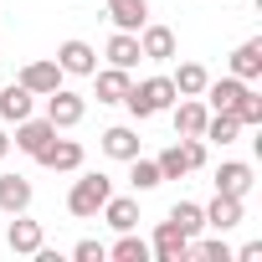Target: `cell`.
I'll list each match as a JSON object with an SVG mask.
<instances>
[{
  "label": "cell",
  "instance_id": "8992f818",
  "mask_svg": "<svg viewBox=\"0 0 262 262\" xmlns=\"http://www.w3.org/2000/svg\"><path fill=\"white\" fill-rule=\"evenodd\" d=\"M57 67L72 72V77H93V72H98V52H93L88 41H62V47H57Z\"/></svg>",
  "mask_w": 262,
  "mask_h": 262
},
{
  "label": "cell",
  "instance_id": "cb8c5ba5",
  "mask_svg": "<svg viewBox=\"0 0 262 262\" xmlns=\"http://www.w3.org/2000/svg\"><path fill=\"white\" fill-rule=\"evenodd\" d=\"M170 82H175V93H180V98H201L211 77H206V67H201V62H185V67H180Z\"/></svg>",
  "mask_w": 262,
  "mask_h": 262
},
{
  "label": "cell",
  "instance_id": "30bf717a",
  "mask_svg": "<svg viewBox=\"0 0 262 262\" xmlns=\"http://www.w3.org/2000/svg\"><path fill=\"white\" fill-rule=\"evenodd\" d=\"M201 211H206V226H211V231H231V226H242V195H221V190H216V201L201 206Z\"/></svg>",
  "mask_w": 262,
  "mask_h": 262
},
{
  "label": "cell",
  "instance_id": "52a82bcc",
  "mask_svg": "<svg viewBox=\"0 0 262 262\" xmlns=\"http://www.w3.org/2000/svg\"><path fill=\"white\" fill-rule=\"evenodd\" d=\"M16 82H21L26 93H36V98H47V93H57V88H62V67H57V62H26Z\"/></svg>",
  "mask_w": 262,
  "mask_h": 262
},
{
  "label": "cell",
  "instance_id": "f546056e",
  "mask_svg": "<svg viewBox=\"0 0 262 262\" xmlns=\"http://www.w3.org/2000/svg\"><path fill=\"white\" fill-rule=\"evenodd\" d=\"M190 257H206V262H231V247L216 236V242H201V247H190Z\"/></svg>",
  "mask_w": 262,
  "mask_h": 262
},
{
  "label": "cell",
  "instance_id": "5b68a950",
  "mask_svg": "<svg viewBox=\"0 0 262 262\" xmlns=\"http://www.w3.org/2000/svg\"><path fill=\"white\" fill-rule=\"evenodd\" d=\"M149 252H155L160 262H185V257H190V236H185L175 221H160V226H155V247H149Z\"/></svg>",
  "mask_w": 262,
  "mask_h": 262
},
{
  "label": "cell",
  "instance_id": "7a4b0ae2",
  "mask_svg": "<svg viewBox=\"0 0 262 262\" xmlns=\"http://www.w3.org/2000/svg\"><path fill=\"white\" fill-rule=\"evenodd\" d=\"M108 195H113V180H108V175H82V180L67 190V211L88 221V216H98V211H103V201H108Z\"/></svg>",
  "mask_w": 262,
  "mask_h": 262
},
{
  "label": "cell",
  "instance_id": "1f68e13d",
  "mask_svg": "<svg viewBox=\"0 0 262 262\" xmlns=\"http://www.w3.org/2000/svg\"><path fill=\"white\" fill-rule=\"evenodd\" d=\"M257 257H262V242H247V247L236 252V262H257Z\"/></svg>",
  "mask_w": 262,
  "mask_h": 262
},
{
  "label": "cell",
  "instance_id": "6da1fadb",
  "mask_svg": "<svg viewBox=\"0 0 262 262\" xmlns=\"http://www.w3.org/2000/svg\"><path fill=\"white\" fill-rule=\"evenodd\" d=\"M175 98H180V93H175L170 77H144V82H134V88L123 93V103H128L134 118H155V113H165Z\"/></svg>",
  "mask_w": 262,
  "mask_h": 262
},
{
  "label": "cell",
  "instance_id": "f1b7e54d",
  "mask_svg": "<svg viewBox=\"0 0 262 262\" xmlns=\"http://www.w3.org/2000/svg\"><path fill=\"white\" fill-rule=\"evenodd\" d=\"M236 123H242V128H257V123H262V98H257L252 88H247L242 103H236Z\"/></svg>",
  "mask_w": 262,
  "mask_h": 262
},
{
  "label": "cell",
  "instance_id": "9c48e42d",
  "mask_svg": "<svg viewBox=\"0 0 262 262\" xmlns=\"http://www.w3.org/2000/svg\"><path fill=\"white\" fill-rule=\"evenodd\" d=\"M139 52H144V62H170L175 57V31L170 26H139Z\"/></svg>",
  "mask_w": 262,
  "mask_h": 262
},
{
  "label": "cell",
  "instance_id": "ba28073f",
  "mask_svg": "<svg viewBox=\"0 0 262 262\" xmlns=\"http://www.w3.org/2000/svg\"><path fill=\"white\" fill-rule=\"evenodd\" d=\"M52 139H57V128H52L47 118H21V123H16V149H21V155H31V160H36Z\"/></svg>",
  "mask_w": 262,
  "mask_h": 262
},
{
  "label": "cell",
  "instance_id": "4316f807",
  "mask_svg": "<svg viewBox=\"0 0 262 262\" xmlns=\"http://www.w3.org/2000/svg\"><path fill=\"white\" fill-rule=\"evenodd\" d=\"M170 221H175L185 236H195V231L206 226V211H201L195 201H175V206H170Z\"/></svg>",
  "mask_w": 262,
  "mask_h": 262
},
{
  "label": "cell",
  "instance_id": "5bb4252c",
  "mask_svg": "<svg viewBox=\"0 0 262 262\" xmlns=\"http://www.w3.org/2000/svg\"><path fill=\"white\" fill-rule=\"evenodd\" d=\"M31 206V180H21V175H0V211L6 216H21Z\"/></svg>",
  "mask_w": 262,
  "mask_h": 262
},
{
  "label": "cell",
  "instance_id": "d6a6232c",
  "mask_svg": "<svg viewBox=\"0 0 262 262\" xmlns=\"http://www.w3.org/2000/svg\"><path fill=\"white\" fill-rule=\"evenodd\" d=\"M11 155V139H6V128H0V160H6Z\"/></svg>",
  "mask_w": 262,
  "mask_h": 262
},
{
  "label": "cell",
  "instance_id": "d4e9b609",
  "mask_svg": "<svg viewBox=\"0 0 262 262\" xmlns=\"http://www.w3.org/2000/svg\"><path fill=\"white\" fill-rule=\"evenodd\" d=\"M113 262H149V242H139L134 231H118V242L108 247Z\"/></svg>",
  "mask_w": 262,
  "mask_h": 262
},
{
  "label": "cell",
  "instance_id": "ac0fdd59",
  "mask_svg": "<svg viewBox=\"0 0 262 262\" xmlns=\"http://www.w3.org/2000/svg\"><path fill=\"white\" fill-rule=\"evenodd\" d=\"M242 93H247V82H242V77H221V82H206V98H211V108H216V113H236Z\"/></svg>",
  "mask_w": 262,
  "mask_h": 262
},
{
  "label": "cell",
  "instance_id": "83f0119b",
  "mask_svg": "<svg viewBox=\"0 0 262 262\" xmlns=\"http://www.w3.org/2000/svg\"><path fill=\"white\" fill-rule=\"evenodd\" d=\"M128 165H134V175H128L134 190H155V185H160V165H155V160H139V155H134Z\"/></svg>",
  "mask_w": 262,
  "mask_h": 262
},
{
  "label": "cell",
  "instance_id": "484cf974",
  "mask_svg": "<svg viewBox=\"0 0 262 262\" xmlns=\"http://www.w3.org/2000/svg\"><path fill=\"white\" fill-rule=\"evenodd\" d=\"M236 134H242L236 113H216V118H206V128H201V139H211V144H231Z\"/></svg>",
  "mask_w": 262,
  "mask_h": 262
},
{
  "label": "cell",
  "instance_id": "4fadbf2b",
  "mask_svg": "<svg viewBox=\"0 0 262 262\" xmlns=\"http://www.w3.org/2000/svg\"><path fill=\"white\" fill-rule=\"evenodd\" d=\"M36 160H41L47 170H77V165H82V144H77V139H52Z\"/></svg>",
  "mask_w": 262,
  "mask_h": 262
},
{
  "label": "cell",
  "instance_id": "d6986e66",
  "mask_svg": "<svg viewBox=\"0 0 262 262\" xmlns=\"http://www.w3.org/2000/svg\"><path fill=\"white\" fill-rule=\"evenodd\" d=\"M216 190H221V195H247V190H252V165L226 160V165L216 170Z\"/></svg>",
  "mask_w": 262,
  "mask_h": 262
},
{
  "label": "cell",
  "instance_id": "ffe728a7",
  "mask_svg": "<svg viewBox=\"0 0 262 262\" xmlns=\"http://www.w3.org/2000/svg\"><path fill=\"white\" fill-rule=\"evenodd\" d=\"M6 242H11V252H16V257H31V252L41 247V226H36V221H26V211H21V216L11 221Z\"/></svg>",
  "mask_w": 262,
  "mask_h": 262
},
{
  "label": "cell",
  "instance_id": "4dcf8cb0",
  "mask_svg": "<svg viewBox=\"0 0 262 262\" xmlns=\"http://www.w3.org/2000/svg\"><path fill=\"white\" fill-rule=\"evenodd\" d=\"M72 257H77V262H103V257H108V247H103V242H77V247H72Z\"/></svg>",
  "mask_w": 262,
  "mask_h": 262
},
{
  "label": "cell",
  "instance_id": "7402d4cb",
  "mask_svg": "<svg viewBox=\"0 0 262 262\" xmlns=\"http://www.w3.org/2000/svg\"><path fill=\"white\" fill-rule=\"evenodd\" d=\"M93 77H98V103H123V93L134 88V82H128V67H103Z\"/></svg>",
  "mask_w": 262,
  "mask_h": 262
},
{
  "label": "cell",
  "instance_id": "2e32d148",
  "mask_svg": "<svg viewBox=\"0 0 262 262\" xmlns=\"http://www.w3.org/2000/svg\"><path fill=\"white\" fill-rule=\"evenodd\" d=\"M31 103H36V93H26L21 82L0 88V118H6V123H21V118H31Z\"/></svg>",
  "mask_w": 262,
  "mask_h": 262
},
{
  "label": "cell",
  "instance_id": "44dd1931",
  "mask_svg": "<svg viewBox=\"0 0 262 262\" xmlns=\"http://www.w3.org/2000/svg\"><path fill=\"white\" fill-rule=\"evenodd\" d=\"M108 62H113V67H139V62H144V52H139V31H113V41H108Z\"/></svg>",
  "mask_w": 262,
  "mask_h": 262
},
{
  "label": "cell",
  "instance_id": "e0dca14e",
  "mask_svg": "<svg viewBox=\"0 0 262 262\" xmlns=\"http://www.w3.org/2000/svg\"><path fill=\"white\" fill-rule=\"evenodd\" d=\"M231 77H242V82H257L262 77V41H242L231 52Z\"/></svg>",
  "mask_w": 262,
  "mask_h": 262
},
{
  "label": "cell",
  "instance_id": "277c9868",
  "mask_svg": "<svg viewBox=\"0 0 262 262\" xmlns=\"http://www.w3.org/2000/svg\"><path fill=\"white\" fill-rule=\"evenodd\" d=\"M82 113H88V103L77 93H67V88L47 93V123L52 128H72V123H82Z\"/></svg>",
  "mask_w": 262,
  "mask_h": 262
},
{
  "label": "cell",
  "instance_id": "8fae6325",
  "mask_svg": "<svg viewBox=\"0 0 262 262\" xmlns=\"http://www.w3.org/2000/svg\"><path fill=\"white\" fill-rule=\"evenodd\" d=\"M170 108H175V134H180V139H201V128H206V118H211L206 103H201V98H185V103H170Z\"/></svg>",
  "mask_w": 262,
  "mask_h": 262
},
{
  "label": "cell",
  "instance_id": "603a6c76",
  "mask_svg": "<svg viewBox=\"0 0 262 262\" xmlns=\"http://www.w3.org/2000/svg\"><path fill=\"white\" fill-rule=\"evenodd\" d=\"M103 155L108 160H134L139 155V134H134V128H108V134H103Z\"/></svg>",
  "mask_w": 262,
  "mask_h": 262
},
{
  "label": "cell",
  "instance_id": "3957f363",
  "mask_svg": "<svg viewBox=\"0 0 262 262\" xmlns=\"http://www.w3.org/2000/svg\"><path fill=\"white\" fill-rule=\"evenodd\" d=\"M155 165H160V180H180V175H190V170H201V165H206V144H201V139L170 144Z\"/></svg>",
  "mask_w": 262,
  "mask_h": 262
},
{
  "label": "cell",
  "instance_id": "7c38bea8",
  "mask_svg": "<svg viewBox=\"0 0 262 262\" xmlns=\"http://www.w3.org/2000/svg\"><path fill=\"white\" fill-rule=\"evenodd\" d=\"M108 21L118 31H139L149 21V0H108Z\"/></svg>",
  "mask_w": 262,
  "mask_h": 262
},
{
  "label": "cell",
  "instance_id": "9a60e30c",
  "mask_svg": "<svg viewBox=\"0 0 262 262\" xmlns=\"http://www.w3.org/2000/svg\"><path fill=\"white\" fill-rule=\"evenodd\" d=\"M103 221L113 231H134L139 226V201H128V195H108L103 201Z\"/></svg>",
  "mask_w": 262,
  "mask_h": 262
}]
</instances>
